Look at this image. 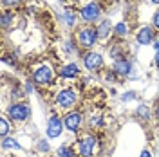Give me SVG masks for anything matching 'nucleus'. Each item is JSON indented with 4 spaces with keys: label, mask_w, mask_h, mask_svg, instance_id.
<instances>
[{
    "label": "nucleus",
    "mask_w": 159,
    "mask_h": 157,
    "mask_svg": "<svg viewBox=\"0 0 159 157\" xmlns=\"http://www.w3.org/2000/svg\"><path fill=\"white\" fill-rule=\"evenodd\" d=\"M56 101H58L60 107L69 108L70 105L76 101V92H74V90H70V88H65V90H61L58 96H56Z\"/></svg>",
    "instance_id": "f257e3e1"
},
{
    "label": "nucleus",
    "mask_w": 159,
    "mask_h": 157,
    "mask_svg": "<svg viewBox=\"0 0 159 157\" xmlns=\"http://www.w3.org/2000/svg\"><path fill=\"white\" fill-rule=\"evenodd\" d=\"M116 33L123 36V34L127 33V27H125V24H118V25H116Z\"/></svg>",
    "instance_id": "a211bd4d"
},
{
    "label": "nucleus",
    "mask_w": 159,
    "mask_h": 157,
    "mask_svg": "<svg viewBox=\"0 0 159 157\" xmlns=\"http://www.w3.org/2000/svg\"><path fill=\"white\" fill-rule=\"evenodd\" d=\"M114 70L118 72V74H129L130 72V63L127 60H118L116 63H114Z\"/></svg>",
    "instance_id": "f8f14e48"
},
{
    "label": "nucleus",
    "mask_w": 159,
    "mask_h": 157,
    "mask_svg": "<svg viewBox=\"0 0 159 157\" xmlns=\"http://www.w3.org/2000/svg\"><path fill=\"white\" fill-rule=\"evenodd\" d=\"M76 74H78V65H74V63L65 65L63 69L60 70V76H61V78H74Z\"/></svg>",
    "instance_id": "9b49d317"
},
{
    "label": "nucleus",
    "mask_w": 159,
    "mask_h": 157,
    "mask_svg": "<svg viewBox=\"0 0 159 157\" xmlns=\"http://www.w3.org/2000/svg\"><path fill=\"white\" fill-rule=\"evenodd\" d=\"M60 134H61V119L58 116H52L49 119V125H47V136L49 137H58Z\"/></svg>",
    "instance_id": "1a4fd4ad"
},
{
    "label": "nucleus",
    "mask_w": 159,
    "mask_h": 157,
    "mask_svg": "<svg viewBox=\"0 0 159 157\" xmlns=\"http://www.w3.org/2000/svg\"><path fill=\"white\" fill-rule=\"evenodd\" d=\"M29 107H25V105H11L9 107V116L13 119H16V121H24V119H27L29 116Z\"/></svg>",
    "instance_id": "20e7f679"
},
{
    "label": "nucleus",
    "mask_w": 159,
    "mask_h": 157,
    "mask_svg": "<svg viewBox=\"0 0 159 157\" xmlns=\"http://www.w3.org/2000/svg\"><path fill=\"white\" fill-rule=\"evenodd\" d=\"M154 40V31L150 29V27H141L138 33V43H141V45H148L150 42Z\"/></svg>",
    "instance_id": "9d476101"
},
{
    "label": "nucleus",
    "mask_w": 159,
    "mask_h": 157,
    "mask_svg": "<svg viewBox=\"0 0 159 157\" xmlns=\"http://www.w3.org/2000/svg\"><path fill=\"white\" fill-rule=\"evenodd\" d=\"M154 47H156V51H159V40L156 42V43H154Z\"/></svg>",
    "instance_id": "5701e85b"
},
{
    "label": "nucleus",
    "mask_w": 159,
    "mask_h": 157,
    "mask_svg": "<svg viewBox=\"0 0 159 157\" xmlns=\"http://www.w3.org/2000/svg\"><path fill=\"white\" fill-rule=\"evenodd\" d=\"M96 33H98L99 38H105V36L110 33V22H109V20H103V22L99 24V27H98V31H96Z\"/></svg>",
    "instance_id": "ddd939ff"
},
{
    "label": "nucleus",
    "mask_w": 159,
    "mask_h": 157,
    "mask_svg": "<svg viewBox=\"0 0 159 157\" xmlns=\"http://www.w3.org/2000/svg\"><path fill=\"white\" fill-rule=\"evenodd\" d=\"M99 16V6L98 4H87L83 9H81V18L85 22H94Z\"/></svg>",
    "instance_id": "423d86ee"
},
{
    "label": "nucleus",
    "mask_w": 159,
    "mask_h": 157,
    "mask_svg": "<svg viewBox=\"0 0 159 157\" xmlns=\"http://www.w3.org/2000/svg\"><path fill=\"white\" fill-rule=\"evenodd\" d=\"M94 145H96V141L94 137H83L80 141V155L81 157H92V152H94Z\"/></svg>",
    "instance_id": "7ed1b4c3"
},
{
    "label": "nucleus",
    "mask_w": 159,
    "mask_h": 157,
    "mask_svg": "<svg viewBox=\"0 0 159 157\" xmlns=\"http://www.w3.org/2000/svg\"><path fill=\"white\" fill-rule=\"evenodd\" d=\"M80 123H81V116H80L78 112H70V114H67L65 119H63L65 128L70 130V132H78L80 130Z\"/></svg>",
    "instance_id": "39448f33"
},
{
    "label": "nucleus",
    "mask_w": 159,
    "mask_h": 157,
    "mask_svg": "<svg viewBox=\"0 0 159 157\" xmlns=\"http://www.w3.org/2000/svg\"><path fill=\"white\" fill-rule=\"evenodd\" d=\"M141 157H152V155H150V152H148V150H143V154H141Z\"/></svg>",
    "instance_id": "4be33fe9"
},
{
    "label": "nucleus",
    "mask_w": 159,
    "mask_h": 157,
    "mask_svg": "<svg viewBox=\"0 0 159 157\" xmlns=\"http://www.w3.org/2000/svg\"><path fill=\"white\" fill-rule=\"evenodd\" d=\"M9 20H11V15H7V13H6V15L2 16V25H4V27H7V24H9Z\"/></svg>",
    "instance_id": "6ab92c4d"
},
{
    "label": "nucleus",
    "mask_w": 159,
    "mask_h": 157,
    "mask_svg": "<svg viewBox=\"0 0 159 157\" xmlns=\"http://www.w3.org/2000/svg\"><path fill=\"white\" fill-rule=\"evenodd\" d=\"M58 157H74L72 150L69 146H60L58 148Z\"/></svg>",
    "instance_id": "4468645a"
},
{
    "label": "nucleus",
    "mask_w": 159,
    "mask_h": 157,
    "mask_svg": "<svg viewBox=\"0 0 159 157\" xmlns=\"http://www.w3.org/2000/svg\"><path fill=\"white\" fill-rule=\"evenodd\" d=\"M152 2H156V4H159V0H152Z\"/></svg>",
    "instance_id": "393cba45"
},
{
    "label": "nucleus",
    "mask_w": 159,
    "mask_h": 157,
    "mask_svg": "<svg viewBox=\"0 0 159 157\" xmlns=\"http://www.w3.org/2000/svg\"><path fill=\"white\" fill-rule=\"evenodd\" d=\"M65 22H67L69 25H72V24H74V15L69 13V11H65Z\"/></svg>",
    "instance_id": "f3484780"
},
{
    "label": "nucleus",
    "mask_w": 159,
    "mask_h": 157,
    "mask_svg": "<svg viewBox=\"0 0 159 157\" xmlns=\"http://www.w3.org/2000/svg\"><path fill=\"white\" fill-rule=\"evenodd\" d=\"M51 78H52V70L49 67H38V69L34 70V81L40 83V85H45V83H49Z\"/></svg>",
    "instance_id": "6e6552de"
},
{
    "label": "nucleus",
    "mask_w": 159,
    "mask_h": 157,
    "mask_svg": "<svg viewBox=\"0 0 159 157\" xmlns=\"http://www.w3.org/2000/svg\"><path fill=\"white\" fill-rule=\"evenodd\" d=\"M98 38V33L92 29H81L78 34V42L83 45V47H90V45H94V42Z\"/></svg>",
    "instance_id": "f03ea898"
},
{
    "label": "nucleus",
    "mask_w": 159,
    "mask_h": 157,
    "mask_svg": "<svg viewBox=\"0 0 159 157\" xmlns=\"http://www.w3.org/2000/svg\"><path fill=\"white\" fill-rule=\"evenodd\" d=\"M156 63H157V67H159V51H157V56H156Z\"/></svg>",
    "instance_id": "b1692460"
},
{
    "label": "nucleus",
    "mask_w": 159,
    "mask_h": 157,
    "mask_svg": "<svg viewBox=\"0 0 159 157\" xmlns=\"http://www.w3.org/2000/svg\"><path fill=\"white\" fill-rule=\"evenodd\" d=\"M2 146L4 148H20V145L15 141V139H7L4 137V143H2Z\"/></svg>",
    "instance_id": "2eb2a0df"
},
{
    "label": "nucleus",
    "mask_w": 159,
    "mask_h": 157,
    "mask_svg": "<svg viewBox=\"0 0 159 157\" xmlns=\"http://www.w3.org/2000/svg\"><path fill=\"white\" fill-rule=\"evenodd\" d=\"M101 56H99L98 52H89V54H85L83 56V63H85V67L89 70H96L101 67Z\"/></svg>",
    "instance_id": "0eeeda50"
},
{
    "label": "nucleus",
    "mask_w": 159,
    "mask_h": 157,
    "mask_svg": "<svg viewBox=\"0 0 159 157\" xmlns=\"http://www.w3.org/2000/svg\"><path fill=\"white\" fill-rule=\"evenodd\" d=\"M154 25H156V27L159 29V11L156 13V15H154Z\"/></svg>",
    "instance_id": "412c9836"
},
{
    "label": "nucleus",
    "mask_w": 159,
    "mask_h": 157,
    "mask_svg": "<svg viewBox=\"0 0 159 157\" xmlns=\"http://www.w3.org/2000/svg\"><path fill=\"white\" fill-rule=\"evenodd\" d=\"M0 132H2V136H4V137H6V136H7V132H9V123H7V121H6V119H2V121H0Z\"/></svg>",
    "instance_id": "dca6fc26"
},
{
    "label": "nucleus",
    "mask_w": 159,
    "mask_h": 157,
    "mask_svg": "<svg viewBox=\"0 0 159 157\" xmlns=\"http://www.w3.org/2000/svg\"><path fill=\"white\" fill-rule=\"evenodd\" d=\"M4 2V6H15V4H18V0H2Z\"/></svg>",
    "instance_id": "aec40b11"
}]
</instances>
